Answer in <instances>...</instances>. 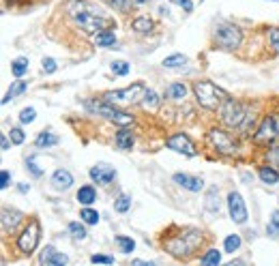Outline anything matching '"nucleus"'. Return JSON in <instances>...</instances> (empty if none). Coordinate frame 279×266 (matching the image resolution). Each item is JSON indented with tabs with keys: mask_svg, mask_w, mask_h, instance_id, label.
I'll return each mask as SVG.
<instances>
[{
	"mask_svg": "<svg viewBox=\"0 0 279 266\" xmlns=\"http://www.w3.org/2000/svg\"><path fill=\"white\" fill-rule=\"evenodd\" d=\"M67 13L71 15V19L84 30V33H101V30L110 28L112 24V17H108L106 13H101L97 7H92L86 0H69L65 5Z\"/></svg>",
	"mask_w": 279,
	"mask_h": 266,
	"instance_id": "1",
	"label": "nucleus"
},
{
	"mask_svg": "<svg viewBox=\"0 0 279 266\" xmlns=\"http://www.w3.org/2000/svg\"><path fill=\"white\" fill-rule=\"evenodd\" d=\"M202 245V232L200 230H183L181 234H174L168 241H163V247L176 260H187L189 255Z\"/></svg>",
	"mask_w": 279,
	"mask_h": 266,
	"instance_id": "2",
	"label": "nucleus"
},
{
	"mask_svg": "<svg viewBox=\"0 0 279 266\" xmlns=\"http://www.w3.org/2000/svg\"><path fill=\"white\" fill-rule=\"evenodd\" d=\"M193 93H195V99H198V103H200L202 108H206V110H211V112L219 108L221 101L228 97L221 88H217L213 82H209V79L195 82V84H193Z\"/></svg>",
	"mask_w": 279,
	"mask_h": 266,
	"instance_id": "3",
	"label": "nucleus"
},
{
	"mask_svg": "<svg viewBox=\"0 0 279 266\" xmlns=\"http://www.w3.org/2000/svg\"><path fill=\"white\" fill-rule=\"evenodd\" d=\"M86 108L90 110V112H95V114H101V116H106L108 120H112V122H116V125H131L133 122V116L131 114H127V112H122V110H118L114 103H110V101H90V103H86Z\"/></svg>",
	"mask_w": 279,
	"mask_h": 266,
	"instance_id": "4",
	"label": "nucleus"
},
{
	"mask_svg": "<svg viewBox=\"0 0 279 266\" xmlns=\"http://www.w3.org/2000/svg\"><path fill=\"white\" fill-rule=\"evenodd\" d=\"M144 95H146V86H144L142 82H136L133 86L120 88V90H110V93L103 95V99L110 101V103H136Z\"/></svg>",
	"mask_w": 279,
	"mask_h": 266,
	"instance_id": "5",
	"label": "nucleus"
},
{
	"mask_svg": "<svg viewBox=\"0 0 279 266\" xmlns=\"http://www.w3.org/2000/svg\"><path fill=\"white\" fill-rule=\"evenodd\" d=\"M253 140L258 144H275V142H279V114H268L260 122Z\"/></svg>",
	"mask_w": 279,
	"mask_h": 266,
	"instance_id": "6",
	"label": "nucleus"
},
{
	"mask_svg": "<svg viewBox=\"0 0 279 266\" xmlns=\"http://www.w3.org/2000/svg\"><path fill=\"white\" fill-rule=\"evenodd\" d=\"M39 238H41V226H39V219H30L28 221V226L22 230V234L17 236V247L22 253L30 255L35 249H37V245H39Z\"/></svg>",
	"mask_w": 279,
	"mask_h": 266,
	"instance_id": "7",
	"label": "nucleus"
},
{
	"mask_svg": "<svg viewBox=\"0 0 279 266\" xmlns=\"http://www.w3.org/2000/svg\"><path fill=\"white\" fill-rule=\"evenodd\" d=\"M221 120L225 122L228 127H241L243 120H245V110L239 101H234L230 97L223 99V105H221Z\"/></svg>",
	"mask_w": 279,
	"mask_h": 266,
	"instance_id": "8",
	"label": "nucleus"
},
{
	"mask_svg": "<svg viewBox=\"0 0 279 266\" xmlns=\"http://www.w3.org/2000/svg\"><path fill=\"white\" fill-rule=\"evenodd\" d=\"M215 39H217V43H219L221 47L225 49H234V47H239L241 45V30L232 26V24H219L215 30Z\"/></svg>",
	"mask_w": 279,
	"mask_h": 266,
	"instance_id": "9",
	"label": "nucleus"
},
{
	"mask_svg": "<svg viewBox=\"0 0 279 266\" xmlns=\"http://www.w3.org/2000/svg\"><path fill=\"white\" fill-rule=\"evenodd\" d=\"M209 142L221 152V155H234L236 152V142L221 129H211L209 131Z\"/></svg>",
	"mask_w": 279,
	"mask_h": 266,
	"instance_id": "10",
	"label": "nucleus"
},
{
	"mask_svg": "<svg viewBox=\"0 0 279 266\" xmlns=\"http://www.w3.org/2000/svg\"><path fill=\"white\" fill-rule=\"evenodd\" d=\"M228 210H230V217H232L234 223H245L247 221V208H245L243 196L239 191H232L228 196Z\"/></svg>",
	"mask_w": 279,
	"mask_h": 266,
	"instance_id": "11",
	"label": "nucleus"
},
{
	"mask_svg": "<svg viewBox=\"0 0 279 266\" xmlns=\"http://www.w3.org/2000/svg\"><path fill=\"white\" fill-rule=\"evenodd\" d=\"M165 146L172 148L174 152H181V155H187V157H193L195 155V146L193 142L185 136V133H176V136H172L168 142H165Z\"/></svg>",
	"mask_w": 279,
	"mask_h": 266,
	"instance_id": "12",
	"label": "nucleus"
},
{
	"mask_svg": "<svg viewBox=\"0 0 279 266\" xmlns=\"http://www.w3.org/2000/svg\"><path fill=\"white\" fill-rule=\"evenodd\" d=\"M114 176H116V170L106 166V163H99V166L90 168V178L99 182V185H110V182L114 180Z\"/></svg>",
	"mask_w": 279,
	"mask_h": 266,
	"instance_id": "13",
	"label": "nucleus"
},
{
	"mask_svg": "<svg viewBox=\"0 0 279 266\" xmlns=\"http://www.w3.org/2000/svg\"><path fill=\"white\" fill-rule=\"evenodd\" d=\"M22 219H24V215L19 212V210H15V208H5V210H3V232H5V234L15 232L17 226L22 223Z\"/></svg>",
	"mask_w": 279,
	"mask_h": 266,
	"instance_id": "14",
	"label": "nucleus"
},
{
	"mask_svg": "<svg viewBox=\"0 0 279 266\" xmlns=\"http://www.w3.org/2000/svg\"><path fill=\"white\" fill-rule=\"evenodd\" d=\"M174 182H179L181 187H185L187 191H202L204 189V182L198 176H189V174H174Z\"/></svg>",
	"mask_w": 279,
	"mask_h": 266,
	"instance_id": "15",
	"label": "nucleus"
},
{
	"mask_svg": "<svg viewBox=\"0 0 279 266\" xmlns=\"http://www.w3.org/2000/svg\"><path fill=\"white\" fill-rule=\"evenodd\" d=\"M39 262H41V264H47V266H56V264H67V262H69V258H67L65 253L56 251L54 247H45V249H43V253H41Z\"/></svg>",
	"mask_w": 279,
	"mask_h": 266,
	"instance_id": "16",
	"label": "nucleus"
},
{
	"mask_svg": "<svg viewBox=\"0 0 279 266\" xmlns=\"http://www.w3.org/2000/svg\"><path fill=\"white\" fill-rule=\"evenodd\" d=\"M71 185H73V176H71L69 170H56L54 176H52V187L58 191H67Z\"/></svg>",
	"mask_w": 279,
	"mask_h": 266,
	"instance_id": "17",
	"label": "nucleus"
},
{
	"mask_svg": "<svg viewBox=\"0 0 279 266\" xmlns=\"http://www.w3.org/2000/svg\"><path fill=\"white\" fill-rule=\"evenodd\" d=\"M116 146L120 148V150H131V146H133V133H131V129H127V127H122L118 133H116Z\"/></svg>",
	"mask_w": 279,
	"mask_h": 266,
	"instance_id": "18",
	"label": "nucleus"
},
{
	"mask_svg": "<svg viewBox=\"0 0 279 266\" xmlns=\"http://www.w3.org/2000/svg\"><path fill=\"white\" fill-rule=\"evenodd\" d=\"M97 200V191H95V187L92 185H84V187H80V191H78V202L80 204H84V206H90L92 202Z\"/></svg>",
	"mask_w": 279,
	"mask_h": 266,
	"instance_id": "19",
	"label": "nucleus"
},
{
	"mask_svg": "<svg viewBox=\"0 0 279 266\" xmlns=\"http://www.w3.org/2000/svg\"><path fill=\"white\" fill-rule=\"evenodd\" d=\"M95 45L101 47H114L116 45V35L112 30H101V33L95 35Z\"/></svg>",
	"mask_w": 279,
	"mask_h": 266,
	"instance_id": "20",
	"label": "nucleus"
},
{
	"mask_svg": "<svg viewBox=\"0 0 279 266\" xmlns=\"http://www.w3.org/2000/svg\"><path fill=\"white\" fill-rule=\"evenodd\" d=\"M219 206H221V202H219V191H217V187H211V189H209V196H206L204 208L209 210V212H219Z\"/></svg>",
	"mask_w": 279,
	"mask_h": 266,
	"instance_id": "21",
	"label": "nucleus"
},
{
	"mask_svg": "<svg viewBox=\"0 0 279 266\" xmlns=\"http://www.w3.org/2000/svg\"><path fill=\"white\" fill-rule=\"evenodd\" d=\"M35 144H37V148L56 146V144H58V136H54V133H49V131H43V133H39V136H37Z\"/></svg>",
	"mask_w": 279,
	"mask_h": 266,
	"instance_id": "22",
	"label": "nucleus"
},
{
	"mask_svg": "<svg viewBox=\"0 0 279 266\" xmlns=\"http://www.w3.org/2000/svg\"><path fill=\"white\" fill-rule=\"evenodd\" d=\"M26 88H28V84H26V82L17 77V82H15V84H13L11 88H9V93L3 97V103H9V101H11V99H15L17 95H22Z\"/></svg>",
	"mask_w": 279,
	"mask_h": 266,
	"instance_id": "23",
	"label": "nucleus"
},
{
	"mask_svg": "<svg viewBox=\"0 0 279 266\" xmlns=\"http://www.w3.org/2000/svg\"><path fill=\"white\" fill-rule=\"evenodd\" d=\"M187 65V56H183V54H172L168 58H163V67L165 69H181Z\"/></svg>",
	"mask_w": 279,
	"mask_h": 266,
	"instance_id": "24",
	"label": "nucleus"
},
{
	"mask_svg": "<svg viewBox=\"0 0 279 266\" xmlns=\"http://www.w3.org/2000/svg\"><path fill=\"white\" fill-rule=\"evenodd\" d=\"M258 174H260L262 182H266V185H277V182H279V174H277V170H273V168L262 166Z\"/></svg>",
	"mask_w": 279,
	"mask_h": 266,
	"instance_id": "25",
	"label": "nucleus"
},
{
	"mask_svg": "<svg viewBox=\"0 0 279 266\" xmlns=\"http://www.w3.org/2000/svg\"><path fill=\"white\" fill-rule=\"evenodd\" d=\"M153 19L150 17H136L133 19V30L136 33H142V35H146V33H150L153 30Z\"/></svg>",
	"mask_w": 279,
	"mask_h": 266,
	"instance_id": "26",
	"label": "nucleus"
},
{
	"mask_svg": "<svg viewBox=\"0 0 279 266\" xmlns=\"http://www.w3.org/2000/svg\"><path fill=\"white\" fill-rule=\"evenodd\" d=\"M185 95H187V88H185V84H170L168 86V97L170 99H174V101H183L185 99Z\"/></svg>",
	"mask_w": 279,
	"mask_h": 266,
	"instance_id": "27",
	"label": "nucleus"
},
{
	"mask_svg": "<svg viewBox=\"0 0 279 266\" xmlns=\"http://www.w3.org/2000/svg\"><path fill=\"white\" fill-rule=\"evenodd\" d=\"M11 71H13V75L15 77H22L26 71H28V58H24V56H19V58H15L13 63H11Z\"/></svg>",
	"mask_w": 279,
	"mask_h": 266,
	"instance_id": "28",
	"label": "nucleus"
},
{
	"mask_svg": "<svg viewBox=\"0 0 279 266\" xmlns=\"http://www.w3.org/2000/svg\"><path fill=\"white\" fill-rule=\"evenodd\" d=\"M266 232L271 234V238H279V210H273L271 219H268V226Z\"/></svg>",
	"mask_w": 279,
	"mask_h": 266,
	"instance_id": "29",
	"label": "nucleus"
},
{
	"mask_svg": "<svg viewBox=\"0 0 279 266\" xmlns=\"http://www.w3.org/2000/svg\"><path fill=\"white\" fill-rule=\"evenodd\" d=\"M159 105V97L155 90H146V95H144L142 99V108H146V110H157Z\"/></svg>",
	"mask_w": 279,
	"mask_h": 266,
	"instance_id": "30",
	"label": "nucleus"
},
{
	"mask_svg": "<svg viewBox=\"0 0 279 266\" xmlns=\"http://www.w3.org/2000/svg\"><path fill=\"white\" fill-rule=\"evenodd\" d=\"M80 217L84 219V223H88V226H97V223H99V212L92 210V208H82Z\"/></svg>",
	"mask_w": 279,
	"mask_h": 266,
	"instance_id": "31",
	"label": "nucleus"
},
{
	"mask_svg": "<svg viewBox=\"0 0 279 266\" xmlns=\"http://www.w3.org/2000/svg\"><path fill=\"white\" fill-rule=\"evenodd\" d=\"M116 245L120 247L122 253H131L133 249H136V241L129 238V236H116Z\"/></svg>",
	"mask_w": 279,
	"mask_h": 266,
	"instance_id": "32",
	"label": "nucleus"
},
{
	"mask_svg": "<svg viewBox=\"0 0 279 266\" xmlns=\"http://www.w3.org/2000/svg\"><path fill=\"white\" fill-rule=\"evenodd\" d=\"M129 208H131V196L122 193V196L114 202V210H116V212H127Z\"/></svg>",
	"mask_w": 279,
	"mask_h": 266,
	"instance_id": "33",
	"label": "nucleus"
},
{
	"mask_svg": "<svg viewBox=\"0 0 279 266\" xmlns=\"http://www.w3.org/2000/svg\"><path fill=\"white\" fill-rule=\"evenodd\" d=\"M200 262H202V264H219V262H221V253L217 251V249H209V251H206L202 258H200Z\"/></svg>",
	"mask_w": 279,
	"mask_h": 266,
	"instance_id": "34",
	"label": "nucleus"
},
{
	"mask_svg": "<svg viewBox=\"0 0 279 266\" xmlns=\"http://www.w3.org/2000/svg\"><path fill=\"white\" fill-rule=\"evenodd\" d=\"M223 247H225V251H230V253H234L236 249L241 247V236L239 234H230L228 238H225V243H223Z\"/></svg>",
	"mask_w": 279,
	"mask_h": 266,
	"instance_id": "35",
	"label": "nucleus"
},
{
	"mask_svg": "<svg viewBox=\"0 0 279 266\" xmlns=\"http://www.w3.org/2000/svg\"><path fill=\"white\" fill-rule=\"evenodd\" d=\"M69 232L73 234V238H78V241H84L86 238V230H84V226H80L78 221H71L69 223Z\"/></svg>",
	"mask_w": 279,
	"mask_h": 266,
	"instance_id": "36",
	"label": "nucleus"
},
{
	"mask_svg": "<svg viewBox=\"0 0 279 266\" xmlns=\"http://www.w3.org/2000/svg\"><path fill=\"white\" fill-rule=\"evenodd\" d=\"M9 136H11V142L15 146H19V144H24V140H26V136H24V131L19 129V127H13L11 131H9Z\"/></svg>",
	"mask_w": 279,
	"mask_h": 266,
	"instance_id": "37",
	"label": "nucleus"
},
{
	"mask_svg": "<svg viewBox=\"0 0 279 266\" xmlns=\"http://www.w3.org/2000/svg\"><path fill=\"white\" fill-rule=\"evenodd\" d=\"M35 118H37L35 108H24L22 114H19V120H22V125H28V122H33Z\"/></svg>",
	"mask_w": 279,
	"mask_h": 266,
	"instance_id": "38",
	"label": "nucleus"
},
{
	"mask_svg": "<svg viewBox=\"0 0 279 266\" xmlns=\"http://www.w3.org/2000/svg\"><path fill=\"white\" fill-rule=\"evenodd\" d=\"M112 73H114V75H127L129 73V65L122 63V60H116V63H112Z\"/></svg>",
	"mask_w": 279,
	"mask_h": 266,
	"instance_id": "39",
	"label": "nucleus"
},
{
	"mask_svg": "<svg viewBox=\"0 0 279 266\" xmlns=\"http://www.w3.org/2000/svg\"><path fill=\"white\" fill-rule=\"evenodd\" d=\"M26 170H30V174H33V176H41V174H43V170L41 168H37V161H35V157H28V161H26Z\"/></svg>",
	"mask_w": 279,
	"mask_h": 266,
	"instance_id": "40",
	"label": "nucleus"
},
{
	"mask_svg": "<svg viewBox=\"0 0 279 266\" xmlns=\"http://www.w3.org/2000/svg\"><path fill=\"white\" fill-rule=\"evenodd\" d=\"M43 71H45V73L47 75H52V73H54V71H56V60L54 58H43Z\"/></svg>",
	"mask_w": 279,
	"mask_h": 266,
	"instance_id": "41",
	"label": "nucleus"
},
{
	"mask_svg": "<svg viewBox=\"0 0 279 266\" xmlns=\"http://www.w3.org/2000/svg\"><path fill=\"white\" fill-rule=\"evenodd\" d=\"M90 262L92 264H114V258L112 255H92Z\"/></svg>",
	"mask_w": 279,
	"mask_h": 266,
	"instance_id": "42",
	"label": "nucleus"
},
{
	"mask_svg": "<svg viewBox=\"0 0 279 266\" xmlns=\"http://www.w3.org/2000/svg\"><path fill=\"white\" fill-rule=\"evenodd\" d=\"M268 39H271L275 52L279 54V28H271V33H268Z\"/></svg>",
	"mask_w": 279,
	"mask_h": 266,
	"instance_id": "43",
	"label": "nucleus"
},
{
	"mask_svg": "<svg viewBox=\"0 0 279 266\" xmlns=\"http://www.w3.org/2000/svg\"><path fill=\"white\" fill-rule=\"evenodd\" d=\"M9 185H11V172H9V170H3V174H0V187L7 189Z\"/></svg>",
	"mask_w": 279,
	"mask_h": 266,
	"instance_id": "44",
	"label": "nucleus"
},
{
	"mask_svg": "<svg viewBox=\"0 0 279 266\" xmlns=\"http://www.w3.org/2000/svg\"><path fill=\"white\" fill-rule=\"evenodd\" d=\"M170 3H174V5L183 7L187 13H189V11H193V3H191V0H170Z\"/></svg>",
	"mask_w": 279,
	"mask_h": 266,
	"instance_id": "45",
	"label": "nucleus"
},
{
	"mask_svg": "<svg viewBox=\"0 0 279 266\" xmlns=\"http://www.w3.org/2000/svg\"><path fill=\"white\" fill-rule=\"evenodd\" d=\"M106 3H108L112 9H125L127 0H106Z\"/></svg>",
	"mask_w": 279,
	"mask_h": 266,
	"instance_id": "46",
	"label": "nucleus"
},
{
	"mask_svg": "<svg viewBox=\"0 0 279 266\" xmlns=\"http://www.w3.org/2000/svg\"><path fill=\"white\" fill-rule=\"evenodd\" d=\"M0 146H3V150H9V140L3 136V138H0Z\"/></svg>",
	"mask_w": 279,
	"mask_h": 266,
	"instance_id": "47",
	"label": "nucleus"
},
{
	"mask_svg": "<svg viewBox=\"0 0 279 266\" xmlns=\"http://www.w3.org/2000/svg\"><path fill=\"white\" fill-rule=\"evenodd\" d=\"M17 189H19V193H28V191H30V185H26V182H22V185H19Z\"/></svg>",
	"mask_w": 279,
	"mask_h": 266,
	"instance_id": "48",
	"label": "nucleus"
},
{
	"mask_svg": "<svg viewBox=\"0 0 279 266\" xmlns=\"http://www.w3.org/2000/svg\"><path fill=\"white\" fill-rule=\"evenodd\" d=\"M271 157H273V159H275V161L279 163V148H275V150L271 152Z\"/></svg>",
	"mask_w": 279,
	"mask_h": 266,
	"instance_id": "49",
	"label": "nucleus"
},
{
	"mask_svg": "<svg viewBox=\"0 0 279 266\" xmlns=\"http://www.w3.org/2000/svg\"><path fill=\"white\" fill-rule=\"evenodd\" d=\"M136 5H144V3H150V0H133Z\"/></svg>",
	"mask_w": 279,
	"mask_h": 266,
	"instance_id": "50",
	"label": "nucleus"
},
{
	"mask_svg": "<svg viewBox=\"0 0 279 266\" xmlns=\"http://www.w3.org/2000/svg\"><path fill=\"white\" fill-rule=\"evenodd\" d=\"M271 3H277V0H271Z\"/></svg>",
	"mask_w": 279,
	"mask_h": 266,
	"instance_id": "51",
	"label": "nucleus"
}]
</instances>
